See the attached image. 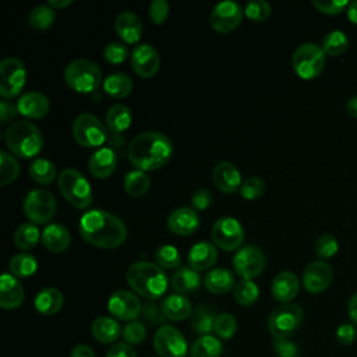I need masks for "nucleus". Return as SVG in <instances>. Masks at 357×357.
<instances>
[{
    "instance_id": "1",
    "label": "nucleus",
    "mask_w": 357,
    "mask_h": 357,
    "mask_svg": "<svg viewBox=\"0 0 357 357\" xmlns=\"http://www.w3.org/2000/svg\"><path fill=\"white\" fill-rule=\"evenodd\" d=\"M79 234L91 245L105 250L120 247L127 238V227L124 222L116 215L102 211L91 209L79 219Z\"/></svg>"
},
{
    "instance_id": "2",
    "label": "nucleus",
    "mask_w": 357,
    "mask_h": 357,
    "mask_svg": "<svg viewBox=\"0 0 357 357\" xmlns=\"http://www.w3.org/2000/svg\"><path fill=\"white\" fill-rule=\"evenodd\" d=\"M130 162L142 172H153L163 167L173 155L170 138L159 131L137 134L127 148Z\"/></svg>"
},
{
    "instance_id": "3",
    "label": "nucleus",
    "mask_w": 357,
    "mask_h": 357,
    "mask_svg": "<svg viewBox=\"0 0 357 357\" xmlns=\"http://www.w3.org/2000/svg\"><path fill=\"white\" fill-rule=\"evenodd\" d=\"M126 279L130 287L144 298L155 301L160 298L169 284V279L156 262L138 261L128 266L126 272Z\"/></svg>"
},
{
    "instance_id": "4",
    "label": "nucleus",
    "mask_w": 357,
    "mask_h": 357,
    "mask_svg": "<svg viewBox=\"0 0 357 357\" xmlns=\"http://www.w3.org/2000/svg\"><path fill=\"white\" fill-rule=\"evenodd\" d=\"M4 141L10 152L22 159L38 156L45 145L43 135L36 124L28 120L11 123L4 135Z\"/></svg>"
},
{
    "instance_id": "5",
    "label": "nucleus",
    "mask_w": 357,
    "mask_h": 357,
    "mask_svg": "<svg viewBox=\"0 0 357 357\" xmlns=\"http://www.w3.org/2000/svg\"><path fill=\"white\" fill-rule=\"evenodd\" d=\"M63 77L73 91L91 93L96 91L102 82V70L89 59H77L66 66Z\"/></svg>"
},
{
    "instance_id": "6",
    "label": "nucleus",
    "mask_w": 357,
    "mask_h": 357,
    "mask_svg": "<svg viewBox=\"0 0 357 357\" xmlns=\"http://www.w3.org/2000/svg\"><path fill=\"white\" fill-rule=\"evenodd\" d=\"M57 184L64 199L74 208L85 209L92 204V188L85 176L75 169H64L57 177Z\"/></svg>"
},
{
    "instance_id": "7",
    "label": "nucleus",
    "mask_w": 357,
    "mask_h": 357,
    "mask_svg": "<svg viewBox=\"0 0 357 357\" xmlns=\"http://www.w3.org/2000/svg\"><path fill=\"white\" fill-rule=\"evenodd\" d=\"M326 54L321 46L314 42L300 45L291 57V66L296 74L303 79L317 78L325 67Z\"/></svg>"
},
{
    "instance_id": "8",
    "label": "nucleus",
    "mask_w": 357,
    "mask_h": 357,
    "mask_svg": "<svg viewBox=\"0 0 357 357\" xmlns=\"http://www.w3.org/2000/svg\"><path fill=\"white\" fill-rule=\"evenodd\" d=\"M73 135L84 148H102L107 141V127L93 114L81 113L73 123Z\"/></svg>"
},
{
    "instance_id": "9",
    "label": "nucleus",
    "mask_w": 357,
    "mask_h": 357,
    "mask_svg": "<svg viewBox=\"0 0 357 357\" xmlns=\"http://www.w3.org/2000/svg\"><path fill=\"white\" fill-rule=\"evenodd\" d=\"M303 318L304 312L298 304H282L271 312L268 329L273 337H289L301 326Z\"/></svg>"
},
{
    "instance_id": "10",
    "label": "nucleus",
    "mask_w": 357,
    "mask_h": 357,
    "mask_svg": "<svg viewBox=\"0 0 357 357\" xmlns=\"http://www.w3.org/2000/svg\"><path fill=\"white\" fill-rule=\"evenodd\" d=\"M56 198L45 188L31 190L24 199V212L31 223L45 225L53 219L56 213Z\"/></svg>"
},
{
    "instance_id": "11",
    "label": "nucleus",
    "mask_w": 357,
    "mask_h": 357,
    "mask_svg": "<svg viewBox=\"0 0 357 357\" xmlns=\"http://www.w3.org/2000/svg\"><path fill=\"white\" fill-rule=\"evenodd\" d=\"M26 81L24 63L17 57H6L0 61V95L11 99L21 93Z\"/></svg>"
},
{
    "instance_id": "12",
    "label": "nucleus",
    "mask_w": 357,
    "mask_h": 357,
    "mask_svg": "<svg viewBox=\"0 0 357 357\" xmlns=\"http://www.w3.org/2000/svg\"><path fill=\"white\" fill-rule=\"evenodd\" d=\"M212 241L223 251H234L243 247L244 227L241 223L230 216L219 218L211 229Z\"/></svg>"
},
{
    "instance_id": "13",
    "label": "nucleus",
    "mask_w": 357,
    "mask_h": 357,
    "mask_svg": "<svg viewBox=\"0 0 357 357\" xmlns=\"http://www.w3.org/2000/svg\"><path fill=\"white\" fill-rule=\"evenodd\" d=\"M231 264H233L234 272L241 279H252L259 276L264 272L266 265V257L259 247L254 244H247V245H243L236 252Z\"/></svg>"
},
{
    "instance_id": "14",
    "label": "nucleus",
    "mask_w": 357,
    "mask_h": 357,
    "mask_svg": "<svg viewBox=\"0 0 357 357\" xmlns=\"http://www.w3.org/2000/svg\"><path fill=\"white\" fill-rule=\"evenodd\" d=\"M153 349L159 357H185L188 346L183 333L172 326L162 325L153 336Z\"/></svg>"
},
{
    "instance_id": "15",
    "label": "nucleus",
    "mask_w": 357,
    "mask_h": 357,
    "mask_svg": "<svg viewBox=\"0 0 357 357\" xmlns=\"http://www.w3.org/2000/svg\"><path fill=\"white\" fill-rule=\"evenodd\" d=\"M244 15V8L236 1L225 0L218 3L209 15L211 26L219 33H229L236 29Z\"/></svg>"
},
{
    "instance_id": "16",
    "label": "nucleus",
    "mask_w": 357,
    "mask_h": 357,
    "mask_svg": "<svg viewBox=\"0 0 357 357\" xmlns=\"http://www.w3.org/2000/svg\"><path fill=\"white\" fill-rule=\"evenodd\" d=\"M107 310L113 318L131 322L141 314L142 304L132 291L120 289L109 297Z\"/></svg>"
},
{
    "instance_id": "17",
    "label": "nucleus",
    "mask_w": 357,
    "mask_h": 357,
    "mask_svg": "<svg viewBox=\"0 0 357 357\" xmlns=\"http://www.w3.org/2000/svg\"><path fill=\"white\" fill-rule=\"evenodd\" d=\"M131 67L141 78H152L160 67L158 50L149 43H139L131 52Z\"/></svg>"
},
{
    "instance_id": "18",
    "label": "nucleus",
    "mask_w": 357,
    "mask_h": 357,
    "mask_svg": "<svg viewBox=\"0 0 357 357\" xmlns=\"http://www.w3.org/2000/svg\"><path fill=\"white\" fill-rule=\"evenodd\" d=\"M333 279V269L325 261H312L310 262L303 272V287L311 293L318 294L326 290Z\"/></svg>"
},
{
    "instance_id": "19",
    "label": "nucleus",
    "mask_w": 357,
    "mask_h": 357,
    "mask_svg": "<svg viewBox=\"0 0 357 357\" xmlns=\"http://www.w3.org/2000/svg\"><path fill=\"white\" fill-rule=\"evenodd\" d=\"M212 181L225 194L236 192L243 184L241 173L231 162H219L212 170Z\"/></svg>"
},
{
    "instance_id": "20",
    "label": "nucleus",
    "mask_w": 357,
    "mask_h": 357,
    "mask_svg": "<svg viewBox=\"0 0 357 357\" xmlns=\"http://www.w3.org/2000/svg\"><path fill=\"white\" fill-rule=\"evenodd\" d=\"M166 223L172 233L177 236H190L199 227V215L192 208L181 206L170 212Z\"/></svg>"
},
{
    "instance_id": "21",
    "label": "nucleus",
    "mask_w": 357,
    "mask_h": 357,
    "mask_svg": "<svg viewBox=\"0 0 357 357\" xmlns=\"http://www.w3.org/2000/svg\"><path fill=\"white\" fill-rule=\"evenodd\" d=\"M17 110L20 114L28 119H42L50 110V102L46 95L36 91H29L22 93L17 100Z\"/></svg>"
},
{
    "instance_id": "22",
    "label": "nucleus",
    "mask_w": 357,
    "mask_h": 357,
    "mask_svg": "<svg viewBox=\"0 0 357 357\" xmlns=\"http://www.w3.org/2000/svg\"><path fill=\"white\" fill-rule=\"evenodd\" d=\"M89 173L96 178H107L117 167V155L113 148L102 146L96 149L88 160Z\"/></svg>"
},
{
    "instance_id": "23",
    "label": "nucleus",
    "mask_w": 357,
    "mask_h": 357,
    "mask_svg": "<svg viewBox=\"0 0 357 357\" xmlns=\"http://www.w3.org/2000/svg\"><path fill=\"white\" fill-rule=\"evenodd\" d=\"M24 286L11 273H3L0 279V305L4 310H15L24 301Z\"/></svg>"
},
{
    "instance_id": "24",
    "label": "nucleus",
    "mask_w": 357,
    "mask_h": 357,
    "mask_svg": "<svg viewBox=\"0 0 357 357\" xmlns=\"http://www.w3.org/2000/svg\"><path fill=\"white\" fill-rule=\"evenodd\" d=\"M114 29L119 38L128 45H135L142 36V22L139 17L131 11H123L116 17Z\"/></svg>"
},
{
    "instance_id": "25",
    "label": "nucleus",
    "mask_w": 357,
    "mask_h": 357,
    "mask_svg": "<svg viewBox=\"0 0 357 357\" xmlns=\"http://www.w3.org/2000/svg\"><path fill=\"white\" fill-rule=\"evenodd\" d=\"M298 289H300L298 278L290 271L279 272L273 278L272 286H271L273 298L282 304L290 303L297 296Z\"/></svg>"
},
{
    "instance_id": "26",
    "label": "nucleus",
    "mask_w": 357,
    "mask_h": 357,
    "mask_svg": "<svg viewBox=\"0 0 357 357\" xmlns=\"http://www.w3.org/2000/svg\"><path fill=\"white\" fill-rule=\"evenodd\" d=\"M188 264L197 272L211 269L218 261V250L209 241H198L188 251Z\"/></svg>"
},
{
    "instance_id": "27",
    "label": "nucleus",
    "mask_w": 357,
    "mask_h": 357,
    "mask_svg": "<svg viewBox=\"0 0 357 357\" xmlns=\"http://www.w3.org/2000/svg\"><path fill=\"white\" fill-rule=\"evenodd\" d=\"M71 234L61 223H49L42 230V244L52 252H63L70 247Z\"/></svg>"
},
{
    "instance_id": "28",
    "label": "nucleus",
    "mask_w": 357,
    "mask_h": 357,
    "mask_svg": "<svg viewBox=\"0 0 357 357\" xmlns=\"http://www.w3.org/2000/svg\"><path fill=\"white\" fill-rule=\"evenodd\" d=\"M205 289L212 294H225L234 284V273L227 268H213L204 278Z\"/></svg>"
},
{
    "instance_id": "29",
    "label": "nucleus",
    "mask_w": 357,
    "mask_h": 357,
    "mask_svg": "<svg viewBox=\"0 0 357 357\" xmlns=\"http://www.w3.org/2000/svg\"><path fill=\"white\" fill-rule=\"evenodd\" d=\"M91 332H92V336L103 344L114 343L123 335L120 324L114 318L105 317V315L98 317L92 322Z\"/></svg>"
},
{
    "instance_id": "30",
    "label": "nucleus",
    "mask_w": 357,
    "mask_h": 357,
    "mask_svg": "<svg viewBox=\"0 0 357 357\" xmlns=\"http://www.w3.org/2000/svg\"><path fill=\"white\" fill-rule=\"evenodd\" d=\"M162 311L165 317L170 321H184L192 314V307L190 300L184 294H170L166 298H163Z\"/></svg>"
},
{
    "instance_id": "31",
    "label": "nucleus",
    "mask_w": 357,
    "mask_h": 357,
    "mask_svg": "<svg viewBox=\"0 0 357 357\" xmlns=\"http://www.w3.org/2000/svg\"><path fill=\"white\" fill-rule=\"evenodd\" d=\"M63 303H64V297L59 289L45 287L36 294L33 305L39 314L53 315L61 310Z\"/></svg>"
},
{
    "instance_id": "32",
    "label": "nucleus",
    "mask_w": 357,
    "mask_h": 357,
    "mask_svg": "<svg viewBox=\"0 0 357 357\" xmlns=\"http://www.w3.org/2000/svg\"><path fill=\"white\" fill-rule=\"evenodd\" d=\"M199 283H201L199 273L190 266L177 268L170 278V284H172L173 290L178 294H184V293L197 290L199 287Z\"/></svg>"
},
{
    "instance_id": "33",
    "label": "nucleus",
    "mask_w": 357,
    "mask_h": 357,
    "mask_svg": "<svg viewBox=\"0 0 357 357\" xmlns=\"http://www.w3.org/2000/svg\"><path fill=\"white\" fill-rule=\"evenodd\" d=\"M131 120H132V114L130 109L123 103H116L110 106L105 117L106 127L113 134H121L126 130H128Z\"/></svg>"
},
{
    "instance_id": "34",
    "label": "nucleus",
    "mask_w": 357,
    "mask_h": 357,
    "mask_svg": "<svg viewBox=\"0 0 357 357\" xmlns=\"http://www.w3.org/2000/svg\"><path fill=\"white\" fill-rule=\"evenodd\" d=\"M103 89L110 98L123 99L132 91V79L124 73H113L103 79Z\"/></svg>"
},
{
    "instance_id": "35",
    "label": "nucleus",
    "mask_w": 357,
    "mask_h": 357,
    "mask_svg": "<svg viewBox=\"0 0 357 357\" xmlns=\"http://www.w3.org/2000/svg\"><path fill=\"white\" fill-rule=\"evenodd\" d=\"M223 350L220 339L213 335H202L194 340L190 349L191 357H220Z\"/></svg>"
},
{
    "instance_id": "36",
    "label": "nucleus",
    "mask_w": 357,
    "mask_h": 357,
    "mask_svg": "<svg viewBox=\"0 0 357 357\" xmlns=\"http://www.w3.org/2000/svg\"><path fill=\"white\" fill-rule=\"evenodd\" d=\"M124 191L132 197V198H139L145 195L151 187V180L149 176L142 172V170H131L126 174L124 181H123Z\"/></svg>"
},
{
    "instance_id": "37",
    "label": "nucleus",
    "mask_w": 357,
    "mask_h": 357,
    "mask_svg": "<svg viewBox=\"0 0 357 357\" xmlns=\"http://www.w3.org/2000/svg\"><path fill=\"white\" fill-rule=\"evenodd\" d=\"M39 240H42V233L33 223H22L14 233V244L22 252L35 248Z\"/></svg>"
},
{
    "instance_id": "38",
    "label": "nucleus",
    "mask_w": 357,
    "mask_h": 357,
    "mask_svg": "<svg viewBox=\"0 0 357 357\" xmlns=\"http://www.w3.org/2000/svg\"><path fill=\"white\" fill-rule=\"evenodd\" d=\"M56 174H57L56 165L49 159L36 158L29 165V176L38 184L47 185V184L53 183L56 178Z\"/></svg>"
},
{
    "instance_id": "39",
    "label": "nucleus",
    "mask_w": 357,
    "mask_h": 357,
    "mask_svg": "<svg viewBox=\"0 0 357 357\" xmlns=\"http://www.w3.org/2000/svg\"><path fill=\"white\" fill-rule=\"evenodd\" d=\"M10 273L15 278H29L33 275L38 269V261L33 255L28 252H18L14 257H11L8 262Z\"/></svg>"
},
{
    "instance_id": "40",
    "label": "nucleus",
    "mask_w": 357,
    "mask_h": 357,
    "mask_svg": "<svg viewBox=\"0 0 357 357\" xmlns=\"http://www.w3.org/2000/svg\"><path fill=\"white\" fill-rule=\"evenodd\" d=\"M215 310L208 307V305H199L194 312L191 318V326L195 333L199 336L202 335H209V332L213 331V324H215Z\"/></svg>"
},
{
    "instance_id": "41",
    "label": "nucleus",
    "mask_w": 357,
    "mask_h": 357,
    "mask_svg": "<svg viewBox=\"0 0 357 357\" xmlns=\"http://www.w3.org/2000/svg\"><path fill=\"white\" fill-rule=\"evenodd\" d=\"M259 297V289L251 279H241L234 286V300L243 307H250L257 303Z\"/></svg>"
},
{
    "instance_id": "42",
    "label": "nucleus",
    "mask_w": 357,
    "mask_h": 357,
    "mask_svg": "<svg viewBox=\"0 0 357 357\" xmlns=\"http://www.w3.org/2000/svg\"><path fill=\"white\" fill-rule=\"evenodd\" d=\"M321 47L328 56H339L349 47V38L343 31H331L324 36Z\"/></svg>"
},
{
    "instance_id": "43",
    "label": "nucleus",
    "mask_w": 357,
    "mask_h": 357,
    "mask_svg": "<svg viewBox=\"0 0 357 357\" xmlns=\"http://www.w3.org/2000/svg\"><path fill=\"white\" fill-rule=\"evenodd\" d=\"M54 18H56V13L54 10L47 4H40V6H36L33 7L31 11H29V15H28V22L32 28L35 29H47L53 25L54 22Z\"/></svg>"
},
{
    "instance_id": "44",
    "label": "nucleus",
    "mask_w": 357,
    "mask_h": 357,
    "mask_svg": "<svg viewBox=\"0 0 357 357\" xmlns=\"http://www.w3.org/2000/svg\"><path fill=\"white\" fill-rule=\"evenodd\" d=\"M236 331H237V321L234 315H231L230 312H220L216 315L212 332L218 339L229 340L234 336Z\"/></svg>"
},
{
    "instance_id": "45",
    "label": "nucleus",
    "mask_w": 357,
    "mask_h": 357,
    "mask_svg": "<svg viewBox=\"0 0 357 357\" xmlns=\"http://www.w3.org/2000/svg\"><path fill=\"white\" fill-rule=\"evenodd\" d=\"M155 261L162 269L180 268L181 257L178 250L172 244H163L155 250Z\"/></svg>"
},
{
    "instance_id": "46",
    "label": "nucleus",
    "mask_w": 357,
    "mask_h": 357,
    "mask_svg": "<svg viewBox=\"0 0 357 357\" xmlns=\"http://www.w3.org/2000/svg\"><path fill=\"white\" fill-rule=\"evenodd\" d=\"M20 174V163L11 153L0 152V184L7 185L13 183Z\"/></svg>"
},
{
    "instance_id": "47",
    "label": "nucleus",
    "mask_w": 357,
    "mask_h": 357,
    "mask_svg": "<svg viewBox=\"0 0 357 357\" xmlns=\"http://www.w3.org/2000/svg\"><path fill=\"white\" fill-rule=\"evenodd\" d=\"M337 251H339V243L333 234L324 233L317 238L315 252L321 258V261L332 258Z\"/></svg>"
},
{
    "instance_id": "48",
    "label": "nucleus",
    "mask_w": 357,
    "mask_h": 357,
    "mask_svg": "<svg viewBox=\"0 0 357 357\" xmlns=\"http://www.w3.org/2000/svg\"><path fill=\"white\" fill-rule=\"evenodd\" d=\"M272 7L265 0H251L244 7V14L255 22H262L271 17Z\"/></svg>"
},
{
    "instance_id": "49",
    "label": "nucleus",
    "mask_w": 357,
    "mask_h": 357,
    "mask_svg": "<svg viewBox=\"0 0 357 357\" xmlns=\"http://www.w3.org/2000/svg\"><path fill=\"white\" fill-rule=\"evenodd\" d=\"M264 191H265L264 180L261 177H255V176L245 178L240 187V194L247 201L259 198L264 194Z\"/></svg>"
},
{
    "instance_id": "50",
    "label": "nucleus",
    "mask_w": 357,
    "mask_h": 357,
    "mask_svg": "<svg viewBox=\"0 0 357 357\" xmlns=\"http://www.w3.org/2000/svg\"><path fill=\"white\" fill-rule=\"evenodd\" d=\"M145 336H146L145 325L141 321H137V319L131 321L123 328V339L130 346L142 343Z\"/></svg>"
},
{
    "instance_id": "51",
    "label": "nucleus",
    "mask_w": 357,
    "mask_h": 357,
    "mask_svg": "<svg viewBox=\"0 0 357 357\" xmlns=\"http://www.w3.org/2000/svg\"><path fill=\"white\" fill-rule=\"evenodd\" d=\"M103 57L110 64H121L128 57V49L121 42H109L103 49Z\"/></svg>"
},
{
    "instance_id": "52",
    "label": "nucleus",
    "mask_w": 357,
    "mask_h": 357,
    "mask_svg": "<svg viewBox=\"0 0 357 357\" xmlns=\"http://www.w3.org/2000/svg\"><path fill=\"white\" fill-rule=\"evenodd\" d=\"M141 314L151 325H162L167 319L162 311V307L155 304L153 301H145L142 304Z\"/></svg>"
},
{
    "instance_id": "53",
    "label": "nucleus",
    "mask_w": 357,
    "mask_h": 357,
    "mask_svg": "<svg viewBox=\"0 0 357 357\" xmlns=\"http://www.w3.org/2000/svg\"><path fill=\"white\" fill-rule=\"evenodd\" d=\"M350 1L347 0H312L314 7L328 15L340 14L344 8H347Z\"/></svg>"
},
{
    "instance_id": "54",
    "label": "nucleus",
    "mask_w": 357,
    "mask_h": 357,
    "mask_svg": "<svg viewBox=\"0 0 357 357\" xmlns=\"http://www.w3.org/2000/svg\"><path fill=\"white\" fill-rule=\"evenodd\" d=\"M273 349L279 357H297L298 346L289 337H273Z\"/></svg>"
},
{
    "instance_id": "55",
    "label": "nucleus",
    "mask_w": 357,
    "mask_h": 357,
    "mask_svg": "<svg viewBox=\"0 0 357 357\" xmlns=\"http://www.w3.org/2000/svg\"><path fill=\"white\" fill-rule=\"evenodd\" d=\"M169 3L166 0H153L149 6V17L153 24L160 25L169 17Z\"/></svg>"
},
{
    "instance_id": "56",
    "label": "nucleus",
    "mask_w": 357,
    "mask_h": 357,
    "mask_svg": "<svg viewBox=\"0 0 357 357\" xmlns=\"http://www.w3.org/2000/svg\"><path fill=\"white\" fill-rule=\"evenodd\" d=\"M212 204V194L209 190L206 188H199L197 190L192 197H191V206L194 211L199 212V211H205L209 208V205Z\"/></svg>"
},
{
    "instance_id": "57",
    "label": "nucleus",
    "mask_w": 357,
    "mask_h": 357,
    "mask_svg": "<svg viewBox=\"0 0 357 357\" xmlns=\"http://www.w3.org/2000/svg\"><path fill=\"white\" fill-rule=\"evenodd\" d=\"M356 337H357V331L353 324L346 322L336 329V340L343 346L351 344L356 340Z\"/></svg>"
},
{
    "instance_id": "58",
    "label": "nucleus",
    "mask_w": 357,
    "mask_h": 357,
    "mask_svg": "<svg viewBox=\"0 0 357 357\" xmlns=\"http://www.w3.org/2000/svg\"><path fill=\"white\" fill-rule=\"evenodd\" d=\"M106 357H137V354H135L132 346L123 342V343H114L107 350Z\"/></svg>"
},
{
    "instance_id": "59",
    "label": "nucleus",
    "mask_w": 357,
    "mask_h": 357,
    "mask_svg": "<svg viewBox=\"0 0 357 357\" xmlns=\"http://www.w3.org/2000/svg\"><path fill=\"white\" fill-rule=\"evenodd\" d=\"M18 114L17 106H14L11 102H8L7 99H3L0 102V120L3 124H6L8 120L14 119Z\"/></svg>"
},
{
    "instance_id": "60",
    "label": "nucleus",
    "mask_w": 357,
    "mask_h": 357,
    "mask_svg": "<svg viewBox=\"0 0 357 357\" xmlns=\"http://www.w3.org/2000/svg\"><path fill=\"white\" fill-rule=\"evenodd\" d=\"M70 357H96L93 350L86 346V344H77L71 353H70Z\"/></svg>"
},
{
    "instance_id": "61",
    "label": "nucleus",
    "mask_w": 357,
    "mask_h": 357,
    "mask_svg": "<svg viewBox=\"0 0 357 357\" xmlns=\"http://www.w3.org/2000/svg\"><path fill=\"white\" fill-rule=\"evenodd\" d=\"M347 314H349V318L351 319V322L354 325H357V293H354L350 300H349V304H347Z\"/></svg>"
},
{
    "instance_id": "62",
    "label": "nucleus",
    "mask_w": 357,
    "mask_h": 357,
    "mask_svg": "<svg viewBox=\"0 0 357 357\" xmlns=\"http://www.w3.org/2000/svg\"><path fill=\"white\" fill-rule=\"evenodd\" d=\"M346 11H347V18H349L353 24L357 25V0L350 1L349 6H347V8H346Z\"/></svg>"
},
{
    "instance_id": "63",
    "label": "nucleus",
    "mask_w": 357,
    "mask_h": 357,
    "mask_svg": "<svg viewBox=\"0 0 357 357\" xmlns=\"http://www.w3.org/2000/svg\"><path fill=\"white\" fill-rule=\"evenodd\" d=\"M346 110L351 117L357 119V95L351 96L346 103Z\"/></svg>"
},
{
    "instance_id": "64",
    "label": "nucleus",
    "mask_w": 357,
    "mask_h": 357,
    "mask_svg": "<svg viewBox=\"0 0 357 357\" xmlns=\"http://www.w3.org/2000/svg\"><path fill=\"white\" fill-rule=\"evenodd\" d=\"M47 4L52 8H64V7H68L70 4H73V0H49Z\"/></svg>"
}]
</instances>
